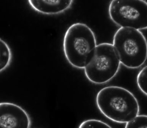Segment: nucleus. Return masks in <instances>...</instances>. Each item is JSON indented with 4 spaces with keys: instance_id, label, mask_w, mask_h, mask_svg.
<instances>
[{
    "instance_id": "nucleus-1",
    "label": "nucleus",
    "mask_w": 147,
    "mask_h": 128,
    "mask_svg": "<svg viewBox=\"0 0 147 128\" xmlns=\"http://www.w3.org/2000/svg\"><path fill=\"white\" fill-rule=\"evenodd\" d=\"M96 102L100 112L115 123H127L139 114L137 99L131 92L123 87H104L97 94Z\"/></svg>"
},
{
    "instance_id": "nucleus-8",
    "label": "nucleus",
    "mask_w": 147,
    "mask_h": 128,
    "mask_svg": "<svg viewBox=\"0 0 147 128\" xmlns=\"http://www.w3.org/2000/svg\"><path fill=\"white\" fill-rule=\"evenodd\" d=\"M12 59L11 50L8 44L0 39V71H3L11 63Z\"/></svg>"
},
{
    "instance_id": "nucleus-9",
    "label": "nucleus",
    "mask_w": 147,
    "mask_h": 128,
    "mask_svg": "<svg viewBox=\"0 0 147 128\" xmlns=\"http://www.w3.org/2000/svg\"><path fill=\"white\" fill-rule=\"evenodd\" d=\"M136 83L140 90L147 96V65L138 74Z\"/></svg>"
},
{
    "instance_id": "nucleus-2",
    "label": "nucleus",
    "mask_w": 147,
    "mask_h": 128,
    "mask_svg": "<svg viewBox=\"0 0 147 128\" xmlns=\"http://www.w3.org/2000/svg\"><path fill=\"white\" fill-rule=\"evenodd\" d=\"M97 46L95 34L86 24L74 23L67 29L63 42L66 60L73 67L84 69Z\"/></svg>"
},
{
    "instance_id": "nucleus-7",
    "label": "nucleus",
    "mask_w": 147,
    "mask_h": 128,
    "mask_svg": "<svg viewBox=\"0 0 147 128\" xmlns=\"http://www.w3.org/2000/svg\"><path fill=\"white\" fill-rule=\"evenodd\" d=\"M31 7L40 13L47 15L59 14L69 9L73 0H29Z\"/></svg>"
},
{
    "instance_id": "nucleus-3",
    "label": "nucleus",
    "mask_w": 147,
    "mask_h": 128,
    "mask_svg": "<svg viewBox=\"0 0 147 128\" xmlns=\"http://www.w3.org/2000/svg\"><path fill=\"white\" fill-rule=\"evenodd\" d=\"M113 45L121 64L127 68H138L147 60V40L139 30L120 28L114 34Z\"/></svg>"
},
{
    "instance_id": "nucleus-10",
    "label": "nucleus",
    "mask_w": 147,
    "mask_h": 128,
    "mask_svg": "<svg viewBox=\"0 0 147 128\" xmlns=\"http://www.w3.org/2000/svg\"><path fill=\"white\" fill-rule=\"evenodd\" d=\"M125 128H147V115H138L126 123Z\"/></svg>"
},
{
    "instance_id": "nucleus-11",
    "label": "nucleus",
    "mask_w": 147,
    "mask_h": 128,
    "mask_svg": "<svg viewBox=\"0 0 147 128\" xmlns=\"http://www.w3.org/2000/svg\"><path fill=\"white\" fill-rule=\"evenodd\" d=\"M78 128H113L102 121L96 119H89L84 121Z\"/></svg>"
},
{
    "instance_id": "nucleus-4",
    "label": "nucleus",
    "mask_w": 147,
    "mask_h": 128,
    "mask_svg": "<svg viewBox=\"0 0 147 128\" xmlns=\"http://www.w3.org/2000/svg\"><path fill=\"white\" fill-rule=\"evenodd\" d=\"M121 62L113 44L97 45L85 67V75L90 82L102 84L114 78L119 70Z\"/></svg>"
},
{
    "instance_id": "nucleus-5",
    "label": "nucleus",
    "mask_w": 147,
    "mask_h": 128,
    "mask_svg": "<svg viewBox=\"0 0 147 128\" xmlns=\"http://www.w3.org/2000/svg\"><path fill=\"white\" fill-rule=\"evenodd\" d=\"M108 13L113 22L121 27L147 29V2L143 0H113Z\"/></svg>"
},
{
    "instance_id": "nucleus-6",
    "label": "nucleus",
    "mask_w": 147,
    "mask_h": 128,
    "mask_svg": "<svg viewBox=\"0 0 147 128\" xmlns=\"http://www.w3.org/2000/svg\"><path fill=\"white\" fill-rule=\"evenodd\" d=\"M31 119L27 112L18 105L0 103V128H30Z\"/></svg>"
}]
</instances>
